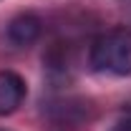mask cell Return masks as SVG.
<instances>
[{"mask_svg":"<svg viewBox=\"0 0 131 131\" xmlns=\"http://www.w3.org/2000/svg\"><path fill=\"white\" fill-rule=\"evenodd\" d=\"M111 131H131V116H126V118H121L118 124H114Z\"/></svg>","mask_w":131,"mask_h":131,"instance_id":"obj_4","label":"cell"},{"mask_svg":"<svg viewBox=\"0 0 131 131\" xmlns=\"http://www.w3.org/2000/svg\"><path fill=\"white\" fill-rule=\"evenodd\" d=\"M25 98V81L15 71H0V116H10Z\"/></svg>","mask_w":131,"mask_h":131,"instance_id":"obj_3","label":"cell"},{"mask_svg":"<svg viewBox=\"0 0 131 131\" xmlns=\"http://www.w3.org/2000/svg\"><path fill=\"white\" fill-rule=\"evenodd\" d=\"M0 131H3V129H0Z\"/></svg>","mask_w":131,"mask_h":131,"instance_id":"obj_5","label":"cell"},{"mask_svg":"<svg viewBox=\"0 0 131 131\" xmlns=\"http://www.w3.org/2000/svg\"><path fill=\"white\" fill-rule=\"evenodd\" d=\"M40 33H43V20L38 15H33V13H20L8 25V38H10V43L18 46V48L33 46L40 38Z\"/></svg>","mask_w":131,"mask_h":131,"instance_id":"obj_2","label":"cell"},{"mask_svg":"<svg viewBox=\"0 0 131 131\" xmlns=\"http://www.w3.org/2000/svg\"><path fill=\"white\" fill-rule=\"evenodd\" d=\"M88 61L98 73L131 76V30L118 25L93 38Z\"/></svg>","mask_w":131,"mask_h":131,"instance_id":"obj_1","label":"cell"}]
</instances>
